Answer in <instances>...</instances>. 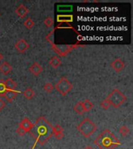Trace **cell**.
<instances>
[{"label": "cell", "mask_w": 133, "mask_h": 149, "mask_svg": "<svg viewBox=\"0 0 133 149\" xmlns=\"http://www.w3.org/2000/svg\"><path fill=\"white\" fill-rule=\"evenodd\" d=\"M5 106H6L5 101L3 100L2 99H0V111H2V110L5 108Z\"/></svg>", "instance_id": "obj_30"}, {"label": "cell", "mask_w": 133, "mask_h": 149, "mask_svg": "<svg viewBox=\"0 0 133 149\" xmlns=\"http://www.w3.org/2000/svg\"><path fill=\"white\" fill-rule=\"evenodd\" d=\"M100 107H102L103 109H104V110H107L109 108V106H110V103H109V102L106 99L104 100H103L101 102V103H100Z\"/></svg>", "instance_id": "obj_26"}, {"label": "cell", "mask_w": 133, "mask_h": 149, "mask_svg": "<svg viewBox=\"0 0 133 149\" xmlns=\"http://www.w3.org/2000/svg\"><path fill=\"white\" fill-rule=\"evenodd\" d=\"M82 106H83V108H84L85 112H88V111H90V110L93 109L94 103L92 102H90L89 100H86L82 102Z\"/></svg>", "instance_id": "obj_19"}, {"label": "cell", "mask_w": 133, "mask_h": 149, "mask_svg": "<svg viewBox=\"0 0 133 149\" xmlns=\"http://www.w3.org/2000/svg\"><path fill=\"white\" fill-rule=\"evenodd\" d=\"M0 16H1V14H0Z\"/></svg>", "instance_id": "obj_33"}, {"label": "cell", "mask_w": 133, "mask_h": 149, "mask_svg": "<svg viewBox=\"0 0 133 149\" xmlns=\"http://www.w3.org/2000/svg\"><path fill=\"white\" fill-rule=\"evenodd\" d=\"M29 132L32 137L35 140L34 146L32 147V149H34L37 144L44 145L50 139V137L53 135V126L44 117H40L37 118L34 124H33Z\"/></svg>", "instance_id": "obj_1"}, {"label": "cell", "mask_w": 133, "mask_h": 149, "mask_svg": "<svg viewBox=\"0 0 133 149\" xmlns=\"http://www.w3.org/2000/svg\"><path fill=\"white\" fill-rule=\"evenodd\" d=\"M62 64V61L61 59L57 56H53L51 57L50 61H49V65L53 68V69H57Z\"/></svg>", "instance_id": "obj_16"}, {"label": "cell", "mask_w": 133, "mask_h": 149, "mask_svg": "<svg viewBox=\"0 0 133 149\" xmlns=\"http://www.w3.org/2000/svg\"><path fill=\"white\" fill-rule=\"evenodd\" d=\"M23 93H24V97L27 99V100H31L32 98L34 96V91L31 88L26 89Z\"/></svg>", "instance_id": "obj_18"}, {"label": "cell", "mask_w": 133, "mask_h": 149, "mask_svg": "<svg viewBox=\"0 0 133 149\" xmlns=\"http://www.w3.org/2000/svg\"><path fill=\"white\" fill-rule=\"evenodd\" d=\"M15 12L17 13L19 17L24 18L29 13V10L24 5H19L15 10Z\"/></svg>", "instance_id": "obj_11"}, {"label": "cell", "mask_w": 133, "mask_h": 149, "mask_svg": "<svg viewBox=\"0 0 133 149\" xmlns=\"http://www.w3.org/2000/svg\"><path fill=\"white\" fill-rule=\"evenodd\" d=\"M18 93H19V91L6 90V93H4V95H3V97H5L8 102L12 103L15 98L17 97V95H18Z\"/></svg>", "instance_id": "obj_13"}, {"label": "cell", "mask_w": 133, "mask_h": 149, "mask_svg": "<svg viewBox=\"0 0 133 149\" xmlns=\"http://www.w3.org/2000/svg\"><path fill=\"white\" fill-rule=\"evenodd\" d=\"M97 126L90 118L86 117L76 127V129L83 137H89L97 130Z\"/></svg>", "instance_id": "obj_3"}, {"label": "cell", "mask_w": 133, "mask_h": 149, "mask_svg": "<svg viewBox=\"0 0 133 149\" xmlns=\"http://www.w3.org/2000/svg\"><path fill=\"white\" fill-rule=\"evenodd\" d=\"M57 21L60 23H68L73 21V15H58L57 16Z\"/></svg>", "instance_id": "obj_12"}, {"label": "cell", "mask_w": 133, "mask_h": 149, "mask_svg": "<svg viewBox=\"0 0 133 149\" xmlns=\"http://www.w3.org/2000/svg\"><path fill=\"white\" fill-rule=\"evenodd\" d=\"M106 100L108 101L110 105H112L114 108H119L125 103L127 98L122 92L118 89H115L107 96Z\"/></svg>", "instance_id": "obj_4"}, {"label": "cell", "mask_w": 133, "mask_h": 149, "mask_svg": "<svg viewBox=\"0 0 133 149\" xmlns=\"http://www.w3.org/2000/svg\"><path fill=\"white\" fill-rule=\"evenodd\" d=\"M6 90H7V89L6 88L4 81L0 80V96H3L4 93H6Z\"/></svg>", "instance_id": "obj_24"}, {"label": "cell", "mask_w": 133, "mask_h": 149, "mask_svg": "<svg viewBox=\"0 0 133 149\" xmlns=\"http://www.w3.org/2000/svg\"><path fill=\"white\" fill-rule=\"evenodd\" d=\"M54 136L57 140H61L62 139V137H64V133L63 132H60V133H56V134H54Z\"/></svg>", "instance_id": "obj_28"}, {"label": "cell", "mask_w": 133, "mask_h": 149, "mask_svg": "<svg viewBox=\"0 0 133 149\" xmlns=\"http://www.w3.org/2000/svg\"><path fill=\"white\" fill-rule=\"evenodd\" d=\"M94 144L100 149H114L121 143L110 130L106 129L100 134L94 141Z\"/></svg>", "instance_id": "obj_2"}, {"label": "cell", "mask_w": 133, "mask_h": 149, "mask_svg": "<svg viewBox=\"0 0 133 149\" xmlns=\"http://www.w3.org/2000/svg\"><path fill=\"white\" fill-rule=\"evenodd\" d=\"M55 28L52 30L50 33H48V34L46 35V37H45V40H46L48 42H49V43L51 44H51H55V43H54V34H55Z\"/></svg>", "instance_id": "obj_20"}, {"label": "cell", "mask_w": 133, "mask_h": 149, "mask_svg": "<svg viewBox=\"0 0 133 149\" xmlns=\"http://www.w3.org/2000/svg\"><path fill=\"white\" fill-rule=\"evenodd\" d=\"M34 24L35 23H34V22L33 21L31 18H27V20L24 22V25L25 27L27 28V29H31L32 27L34 26Z\"/></svg>", "instance_id": "obj_22"}, {"label": "cell", "mask_w": 133, "mask_h": 149, "mask_svg": "<svg viewBox=\"0 0 133 149\" xmlns=\"http://www.w3.org/2000/svg\"><path fill=\"white\" fill-rule=\"evenodd\" d=\"M14 47L17 51H19V53H24L29 49L30 44L24 39H19L16 42Z\"/></svg>", "instance_id": "obj_7"}, {"label": "cell", "mask_w": 133, "mask_h": 149, "mask_svg": "<svg viewBox=\"0 0 133 149\" xmlns=\"http://www.w3.org/2000/svg\"><path fill=\"white\" fill-rule=\"evenodd\" d=\"M3 55L0 53V61L3 60Z\"/></svg>", "instance_id": "obj_32"}, {"label": "cell", "mask_w": 133, "mask_h": 149, "mask_svg": "<svg viewBox=\"0 0 133 149\" xmlns=\"http://www.w3.org/2000/svg\"><path fill=\"white\" fill-rule=\"evenodd\" d=\"M44 23L47 27H51L54 25V20L51 16H48L44 20Z\"/></svg>", "instance_id": "obj_23"}, {"label": "cell", "mask_w": 133, "mask_h": 149, "mask_svg": "<svg viewBox=\"0 0 133 149\" xmlns=\"http://www.w3.org/2000/svg\"><path fill=\"white\" fill-rule=\"evenodd\" d=\"M119 133H120L121 135H122L123 137H126L127 135H129L130 130H129V128H128L127 126L123 125V126H121V127H120V129H119Z\"/></svg>", "instance_id": "obj_21"}, {"label": "cell", "mask_w": 133, "mask_h": 149, "mask_svg": "<svg viewBox=\"0 0 133 149\" xmlns=\"http://www.w3.org/2000/svg\"><path fill=\"white\" fill-rule=\"evenodd\" d=\"M19 127H21L22 129L27 133V132H29L30 130V129L33 127V124L28 118L24 117L21 120V122L19 124Z\"/></svg>", "instance_id": "obj_10"}, {"label": "cell", "mask_w": 133, "mask_h": 149, "mask_svg": "<svg viewBox=\"0 0 133 149\" xmlns=\"http://www.w3.org/2000/svg\"><path fill=\"white\" fill-rule=\"evenodd\" d=\"M84 45H81L80 44H63V45H58V44H51V48L56 54H58L60 57H65L71 52L75 48H77L78 47H82Z\"/></svg>", "instance_id": "obj_5"}, {"label": "cell", "mask_w": 133, "mask_h": 149, "mask_svg": "<svg viewBox=\"0 0 133 149\" xmlns=\"http://www.w3.org/2000/svg\"><path fill=\"white\" fill-rule=\"evenodd\" d=\"M4 83H5L6 88L7 90L15 91L17 87V82H15L14 81L10 78L6 79V81H4Z\"/></svg>", "instance_id": "obj_15"}, {"label": "cell", "mask_w": 133, "mask_h": 149, "mask_svg": "<svg viewBox=\"0 0 133 149\" xmlns=\"http://www.w3.org/2000/svg\"><path fill=\"white\" fill-rule=\"evenodd\" d=\"M60 132H63V128L60 125L57 124L56 126L53 127V135L56 133H60Z\"/></svg>", "instance_id": "obj_27"}, {"label": "cell", "mask_w": 133, "mask_h": 149, "mask_svg": "<svg viewBox=\"0 0 133 149\" xmlns=\"http://www.w3.org/2000/svg\"><path fill=\"white\" fill-rule=\"evenodd\" d=\"M16 131H17V134H18V135H19V136H24V135H25V134H26V132L24 131V130L22 129L21 127H18V128H17V130H16Z\"/></svg>", "instance_id": "obj_29"}, {"label": "cell", "mask_w": 133, "mask_h": 149, "mask_svg": "<svg viewBox=\"0 0 133 149\" xmlns=\"http://www.w3.org/2000/svg\"><path fill=\"white\" fill-rule=\"evenodd\" d=\"M12 66L10 64H9L7 61H4L3 63L0 65V72L3 73V75H8L10 71H12Z\"/></svg>", "instance_id": "obj_14"}, {"label": "cell", "mask_w": 133, "mask_h": 149, "mask_svg": "<svg viewBox=\"0 0 133 149\" xmlns=\"http://www.w3.org/2000/svg\"><path fill=\"white\" fill-rule=\"evenodd\" d=\"M54 87L56 89V90L58 91L61 95L65 96L72 90L73 86V84L69 81L68 78L65 77H62Z\"/></svg>", "instance_id": "obj_6"}, {"label": "cell", "mask_w": 133, "mask_h": 149, "mask_svg": "<svg viewBox=\"0 0 133 149\" xmlns=\"http://www.w3.org/2000/svg\"><path fill=\"white\" fill-rule=\"evenodd\" d=\"M111 67L116 72H120L125 68V62L121 58H117L111 63Z\"/></svg>", "instance_id": "obj_8"}, {"label": "cell", "mask_w": 133, "mask_h": 149, "mask_svg": "<svg viewBox=\"0 0 133 149\" xmlns=\"http://www.w3.org/2000/svg\"><path fill=\"white\" fill-rule=\"evenodd\" d=\"M73 110L75 111L77 114L82 115L85 113L84 108H83V106H82V102L80 101V102H78L77 103H76V105L74 106L73 107Z\"/></svg>", "instance_id": "obj_17"}, {"label": "cell", "mask_w": 133, "mask_h": 149, "mask_svg": "<svg viewBox=\"0 0 133 149\" xmlns=\"http://www.w3.org/2000/svg\"><path fill=\"white\" fill-rule=\"evenodd\" d=\"M83 149H94V148L90 146V145H87V146L85 147V148Z\"/></svg>", "instance_id": "obj_31"}, {"label": "cell", "mask_w": 133, "mask_h": 149, "mask_svg": "<svg viewBox=\"0 0 133 149\" xmlns=\"http://www.w3.org/2000/svg\"><path fill=\"white\" fill-rule=\"evenodd\" d=\"M29 70L34 76H37L43 71V68H42V66H41L40 64L37 63V62H34L30 66Z\"/></svg>", "instance_id": "obj_9"}, {"label": "cell", "mask_w": 133, "mask_h": 149, "mask_svg": "<svg viewBox=\"0 0 133 149\" xmlns=\"http://www.w3.org/2000/svg\"><path fill=\"white\" fill-rule=\"evenodd\" d=\"M54 88L55 87H54L53 85L50 82H48L44 86V91H46L47 93H51V91L54 89Z\"/></svg>", "instance_id": "obj_25"}]
</instances>
